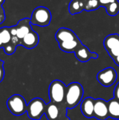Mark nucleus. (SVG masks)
Listing matches in <instances>:
<instances>
[{
  "label": "nucleus",
  "instance_id": "obj_1",
  "mask_svg": "<svg viewBox=\"0 0 119 120\" xmlns=\"http://www.w3.org/2000/svg\"><path fill=\"white\" fill-rule=\"evenodd\" d=\"M83 88L79 82H72L67 86L65 105L67 109H73L76 107L83 99Z\"/></svg>",
  "mask_w": 119,
  "mask_h": 120
},
{
  "label": "nucleus",
  "instance_id": "obj_2",
  "mask_svg": "<svg viewBox=\"0 0 119 120\" xmlns=\"http://www.w3.org/2000/svg\"><path fill=\"white\" fill-rule=\"evenodd\" d=\"M67 86L60 80L53 81L48 88V96L50 101L58 105L65 103Z\"/></svg>",
  "mask_w": 119,
  "mask_h": 120
},
{
  "label": "nucleus",
  "instance_id": "obj_3",
  "mask_svg": "<svg viewBox=\"0 0 119 120\" xmlns=\"http://www.w3.org/2000/svg\"><path fill=\"white\" fill-rule=\"evenodd\" d=\"M52 20L50 11L45 6H38L32 11L30 22L32 25L46 27L50 25Z\"/></svg>",
  "mask_w": 119,
  "mask_h": 120
},
{
  "label": "nucleus",
  "instance_id": "obj_4",
  "mask_svg": "<svg viewBox=\"0 0 119 120\" xmlns=\"http://www.w3.org/2000/svg\"><path fill=\"white\" fill-rule=\"evenodd\" d=\"M7 108L11 113L15 116H20L27 112V105L25 98L19 95L11 96L6 102Z\"/></svg>",
  "mask_w": 119,
  "mask_h": 120
},
{
  "label": "nucleus",
  "instance_id": "obj_5",
  "mask_svg": "<svg viewBox=\"0 0 119 120\" xmlns=\"http://www.w3.org/2000/svg\"><path fill=\"white\" fill-rule=\"evenodd\" d=\"M46 104L40 98H35L27 104V113L29 119L32 120H40L45 114Z\"/></svg>",
  "mask_w": 119,
  "mask_h": 120
},
{
  "label": "nucleus",
  "instance_id": "obj_6",
  "mask_svg": "<svg viewBox=\"0 0 119 120\" xmlns=\"http://www.w3.org/2000/svg\"><path fill=\"white\" fill-rule=\"evenodd\" d=\"M117 79V72L112 67H108L100 71L97 75V79L105 87L113 85Z\"/></svg>",
  "mask_w": 119,
  "mask_h": 120
},
{
  "label": "nucleus",
  "instance_id": "obj_7",
  "mask_svg": "<svg viewBox=\"0 0 119 120\" xmlns=\"http://www.w3.org/2000/svg\"><path fill=\"white\" fill-rule=\"evenodd\" d=\"M94 117L98 120H106L109 117L107 101L102 98L95 99Z\"/></svg>",
  "mask_w": 119,
  "mask_h": 120
},
{
  "label": "nucleus",
  "instance_id": "obj_8",
  "mask_svg": "<svg viewBox=\"0 0 119 120\" xmlns=\"http://www.w3.org/2000/svg\"><path fill=\"white\" fill-rule=\"evenodd\" d=\"M74 53L77 60L81 63L88 62L90 59H97L99 56L97 53L90 51V49L83 44L76 50Z\"/></svg>",
  "mask_w": 119,
  "mask_h": 120
},
{
  "label": "nucleus",
  "instance_id": "obj_9",
  "mask_svg": "<svg viewBox=\"0 0 119 120\" xmlns=\"http://www.w3.org/2000/svg\"><path fill=\"white\" fill-rule=\"evenodd\" d=\"M55 38L56 41L60 43L62 41L74 40L79 37L73 30L67 27H60L57 30L55 34Z\"/></svg>",
  "mask_w": 119,
  "mask_h": 120
},
{
  "label": "nucleus",
  "instance_id": "obj_10",
  "mask_svg": "<svg viewBox=\"0 0 119 120\" xmlns=\"http://www.w3.org/2000/svg\"><path fill=\"white\" fill-rule=\"evenodd\" d=\"M17 30V37L22 40L30 31L32 30L30 18H25L20 20L15 25Z\"/></svg>",
  "mask_w": 119,
  "mask_h": 120
},
{
  "label": "nucleus",
  "instance_id": "obj_11",
  "mask_svg": "<svg viewBox=\"0 0 119 120\" xmlns=\"http://www.w3.org/2000/svg\"><path fill=\"white\" fill-rule=\"evenodd\" d=\"M95 99L92 97L84 98L81 103V110L83 115L87 118L94 117Z\"/></svg>",
  "mask_w": 119,
  "mask_h": 120
},
{
  "label": "nucleus",
  "instance_id": "obj_12",
  "mask_svg": "<svg viewBox=\"0 0 119 120\" xmlns=\"http://www.w3.org/2000/svg\"><path fill=\"white\" fill-rule=\"evenodd\" d=\"M39 42V34L32 30L21 40V46L27 49H32L35 48L38 45Z\"/></svg>",
  "mask_w": 119,
  "mask_h": 120
},
{
  "label": "nucleus",
  "instance_id": "obj_13",
  "mask_svg": "<svg viewBox=\"0 0 119 120\" xmlns=\"http://www.w3.org/2000/svg\"><path fill=\"white\" fill-rule=\"evenodd\" d=\"M61 105V104H60ZM60 105L53 102L46 104L45 115L48 120H58L60 115Z\"/></svg>",
  "mask_w": 119,
  "mask_h": 120
},
{
  "label": "nucleus",
  "instance_id": "obj_14",
  "mask_svg": "<svg viewBox=\"0 0 119 120\" xmlns=\"http://www.w3.org/2000/svg\"><path fill=\"white\" fill-rule=\"evenodd\" d=\"M82 44L81 41L79 38H77L74 40L62 41L58 43L59 47L61 51L66 53H74L76 50Z\"/></svg>",
  "mask_w": 119,
  "mask_h": 120
},
{
  "label": "nucleus",
  "instance_id": "obj_15",
  "mask_svg": "<svg viewBox=\"0 0 119 120\" xmlns=\"http://www.w3.org/2000/svg\"><path fill=\"white\" fill-rule=\"evenodd\" d=\"M104 46L107 51L119 47V34H111L107 36L104 40Z\"/></svg>",
  "mask_w": 119,
  "mask_h": 120
},
{
  "label": "nucleus",
  "instance_id": "obj_16",
  "mask_svg": "<svg viewBox=\"0 0 119 120\" xmlns=\"http://www.w3.org/2000/svg\"><path fill=\"white\" fill-rule=\"evenodd\" d=\"M86 0H72L69 4V12L71 15H75L85 11Z\"/></svg>",
  "mask_w": 119,
  "mask_h": 120
},
{
  "label": "nucleus",
  "instance_id": "obj_17",
  "mask_svg": "<svg viewBox=\"0 0 119 120\" xmlns=\"http://www.w3.org/2000/svg\"><path fill=\"white\" fill-rule=\"evenodd\" d=\"M107 102L109 117L114 120H119V101L114 98Z\"/></svg>",
  "mask_w": 119,
  "mask_h": 120
},
{
  "label": "nucleus",
  "instance_id": "obj_18",
  "mask_svg": "<svg viewBox=\"0 0 119 120\" xmlns=\"http://www.w3.org/2000/svg\"><path fill=\"white\" fill-rule=\"evenodd\" d=\"M106 12L110 16H116L119 13V1H116L115 2L111 3L107 5L105 7Z\"/></svg>",
  "mask_w": 119,
  "mask_h": 120
},
{
  "label": "nucleus",
  "instance_id": "obj_19",
  "mask_svg": "<svg viewBox=\"0 0 119 120\" xmlns=\"http://www.w3.org/2000/svg\"><path fill=\"white\" fill-rule=\"evenodd\" d=\"M0 32H1V37L3 42L4 46L6 44L9 43L11 40V34L10 33L9 27H4L2 28H0Z\"/></svg>",
  "mask_w": 119,
  "mask_h": 120
},
{
  "label": "nucleus",
  "instance_id": "obj_20",
  "mask_svg": "<svg viewBox=\"0 0 119 120\" xmlns=\"http://www.w3.org/2000/svg\"><path fill=\"white\" fill-rule=\"evenodd\" d=\"M101 7L99 0H86L85 11H93L98 9Z\"/></svg>",
  "mask_w": 119,
  "mask_h": 120
},
{
  "label": "nucleus",
  "instance_id": "obj_21",
  "mask_svg": "<svg viewBox=\"0 0 119 120\" xmlns=\"http://www.w3.org/2000/svg\"><path fill=\"white\" fill-rule=\"evenodd\" d=\"M17 46H18L15 44H14L13 42H12L11 41L9 43H8L6 45H4L3 49H4V51L6 54H7V55H12V54H13L15 52Z\"/></svg>",
  "mask_w": 119,
  "mask_h": 120
},
{
  "label": "nucleus",
  "instance_id": "obj_22",
  "mask_svg": "<svg viewBox=\"0 0 119 120\" xmlns=\"http://www.w3.org/2000/svg\"><path fill=\"white\" fill-rule=\"evenodd\" d=\"M107 53L112 59H114L115 58L118 57L119 56V47L114 49H112V50L107 51Z\"/></svg>",
  "mask_w": 119,
  "mask_h": 120
},
{
  "label": "nucleus",
  "instance_id": "obj_23",
  "mask_svg": "<svg viewBox=\"0 0 119 120\" xmlns=\"http://www.w3.org/2000/svg\"><path fill=\"white\" fill-rule=\"evenodd\" d=\"M4 61L1 60L0 59V82H1L2 80L4 79V75H5V71H4Z\"/></svg>",
  "mask_w": 119,
  "mask_h": 120
},
{
  "label": "nucleus",
  "instance_id": "obj_24",
  "mask_svg": "<svg viewBox=\"0 0 119 120\" xmlns=\"http://www.w3.org/2000/svg\"><path fill=\"white\" fill-rule=\"evenodd\" d=\"M6 19V15L4 9L2 6V5H0V24L2 23Z\"/></svg>",
  "mask_w": 119,
  "mask_h": 120
},
{
  "label": "nucleus",
  "instance_id": "obj_25",
  "mask_svg": "<svg viewBox=\"0 0 119 120\" xmlns=\"http://www.w3.org/2000/svg\"><path fill=\"white\" fill-rule=\"evenodd\" d=\"M114 98L119 101V82L115 86V89L114 91Z\"/></svg>",
  "mask_w": 119,
  "mask_h": 120
},
{
  "label": "nucleus",
  "instance_id": "obj_26",
  "mask_svg": "<svg viewBox=\"0 0 119 120\" xmlns=\"http://www.w3.org/2000/svg\"><path fill=\"white\" fill-rule=\"evenodd\" d=\"M116 1H119V0H99V2H100L101 6L105 7L107 5L111 4V3L115 2Z\"/></svg>",
  "mask_w": 119,
  "mask_h": 120
},
{
  "label": "nucleus",
  "instance_id": "obj_27",
  "mask_svg": "<svg viewBox=\"0 0 119 120\" xmlns=\"http://www.w3.org/2000/svg\"><path fill=\"white\" fill-rule=\"evenodd\" d=\"M9 30H10V33H11V36H17V30H16L15 26L10 27Z\"/></svg>",
  "mask_w": 119,
  "mask_h": 120
},
{
  "label": "nucleus",
  "instance_id": "obj_28",
  "mask_svg": "<svg viewBox=\"0 0 119 120\" xmlns=\"http://www.w3.org/2000/svg\"><path fill=\"white\" fill-rule=\"evenodd\" d=\"M114 60V63H115V64L116 65H118L119 66V56L118 57H116V58H115L114 59H113Z\"/></svg>",
  "mask_w": 119,
  "mask_h": 120
},
{
  "label": "nucleus",
  "instance_id": "obj_29",
  "mask_svg": "<svg viewBox=\"0 0 119 120\" xmlns=\"http://www.w3.org/2000/svg\"><path fill=\"white\" fill-rule=\"evenodd\" d=\"M4 47V44H3V42H2V40H1V32H0V49L3 48Z\"/></svg>",
  "mask_w": 119,
  "mask_h": 120
},
{
  "label": "nucleus",
  "instance_id": "obj_30",
  "mask_svg": "<svg viewBox=\"0 0 119 120\" xmlns=\"http://www.w3.org/2000/svg\"><path fill=\"white\" fill-rule=\"evenodd\" d=\"M5 0H0V5H2L4 3Z\"/></svg>",
  "mask_w": 119,
  "mask_h": 120
}]
</instances>
